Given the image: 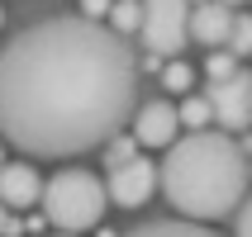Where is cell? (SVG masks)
<instances>
[{"instance_id":"1","label":"cell","mask_w":252,"mask_h":237,"mask_svg":"<svg viewBox=\"0 0 252 237\" xmlns=\"http://www.w3.org/2000/svg\"><path fill=\"white\" fill-rule=\"evenodd\" d=\"M138 48L105 19L48 14L0 48V138L24 157H81L138 109Z\"/></svg>"},{"instance_id":"2","label":"cell","mask_w":252,"mask_h":237,"mask_svg":"<svg viewBox=\"0 0 252 237\" xmlns=\"http://www.w3.org/2000/svg\"><path fill=\"white\" fill-rule=\"evenodd\" d=\"M162 166H157V190L176 213L200 218V223H219L233 218V209L248 195L252 161L228 133L214 128H190L181 138L162 147Z\"/></svg>"},{"instance_id":"3","label":"cell","mask_w":252,"mask_h":237,"mask_svg":"<svg viewBox=\"0 0 252 237\" xmlns=\"http://www.w3.org/2000/svg\"><path fill=\"white\" fill-rule=\"evenodd\" d=\"M105 204H110L105 181L81 166H67V171H57L53 181H43V199H38L43 218L57 233H91V228H100Z\"/></svg>"},{"instance_id":"4","label":"cell","mask_w":252,"mask_h":237,"mask_svg":"<svg viewBox=\"0 0 252 237\" xmlns=\"http://www.w3.org/2000/svg\"><path fill=\"white\" fill-rule=\"evenodd\" d=\"M138 43L148 57H176L190 43V0H143Z\"/></svg>"},{"instance_id":"5","label":"cell","mask_w":252,"mask_h":237,"mask_svg":"<svg viewBox=\"0 0 252 237\" xmlns=\"http://www.w3.org/2000/svg\"><path fill=\"white\" fill-rule=\"evenodd\" d=\"M105 171H110V176H105L110 204H119V209H143V204L153 199V190H157V166L143 152H133L128 161H114V166H105Z\"/></svg>"},{"instance_id":"6","label":"cell","mask_w":252,"mask_h":237,"mask_svg":"<svg viewBox=\"0 0 252 237\" xmlns=\"http://www.w3.org/2000/svg\"><path fill=\"white\" fill-rule=\"evenodd\" d=\"M214 105V119H219V128H228V133H243V128H252V71H228V76H219V81L205 90Z\"/></svg>"},{"instance_id":"7","label":"cell","mask_w":252,"mask_h":237,"mask_svg":"<svg viewBox=\"0 0 252 237\" xmlns=\"http://www.w3.org/2000/svg\"><path fill=\"white\" fill-rule=\"evenodd\" d=\"M133 138H138V147H167L176 133H181V109L171 105V100H148V105H138L133 109Z\"/></svg>"},{"instance_id":"8","label":"cell","mask_w":252,"mask_h":237,"mask_svg":"<svg viewBox=\"0 0 252 237\" xmlns=\"http://www.w3.org/2000/svg\"><path fill=\"white\" fill-rule=\"evenodd\" d=\"M233 10L238 5H224V0H200V5H190V38L205 43V48H224L228 28H233Z\"/></svg>"},{"instance_id":"9","label":"cell","mask_w":252,"mask_h":237,"mask_svg":"<svg viewBox=\"0 0 252 237\" xmlns=\"http://www.w3.org/2000/svg\"><path fill=\"white\" fill-rule=\"evenodd\" d=\"M0 199H5L10 209H33L43 199L38 171L29 166V161H5V166H0Z\"/></svg>"},{"instance_id":"10","label":"cell","mask_w":252,"mask_h":237,"mask_svg":"<svg viewBox=\"0 0 252 237\" xmlns=\"http://www.w3.org/2000/svg\"><path fill=\"white\" fill-rule=\"evenodd\" d=\"M133 233H148V237H171V233H210V223H200V218H186V213H171V218H143Z\"/></svg>"},{"instance_id":"11","label":"cell","mask_w":252,"mask_h":237,"mask_svg":"<svg viewBox=\"0 0 252 237\" xmlns=\"http://www.w3.org/2000/svg\"><path fill=\"white\" fill-rule=\"evenodd\" d=\"M228 53L252 57V10H233V28H228Z\"/></svg>"},{"instance_id":"12","label":"cell","mask_w":252,"mask_h":237,"mask_svg":"<svg viewBox=\"0 0 252 237\" xmlns=\"http://www.w3.org/2000/svg\"><path fill=\"white\" fill-rule=\"evenodd\" d=\"M190 85H195V71L186 67V62H167L162 67V90L167 95H190Z\"/></svg>"},{"instance_id":"13","label":"cell","mask_w":252,"mask_h":237,"mask_svg":"<svg viewBox=\"0 0 252 237\" xmlns=\"http://www.w3.org/2000/svg\"><path fill=\"white\" fill-rule=\"evenodd\" d=\"M138 19H143V0H114L110 5V24L119 33H138Z\"/></svg>"},{"instance_id":"14","label":"cell","mask_w":252,"mask_h":237,"mask_svg":"<svg viewBox=\"0 0 252 237\" xmlns=\"http://www.w3.org/2000/svg\"><path fill=\"white\" fill-rule=\"evenodd\" d=\"M210 119H214L210 95H190V100H181V124H186V128H210Z\"/></svg>"},{"instance_id":"15","label":"cell","mask_w":252,"mask_h":237,"mask_svg":"<svg viewBox=\"0 0 252 237\" xmlns=\"http://www.w3.org/2000/svg\"><path fill=\"white\" fill-rule=\"evenodd\" d=\"M133 152H143V147H138V138H133V133H124V128L105 138V166H114V161H128Z\"/></svg>"},{"instance_id":"16","label":"cell","mask_w":252,"mask_h":237,"mask_svg":"<svg viewBox=\"0 0 252 237\" xmlns=\"http://www.w3.org/2000/svg\"><path fill=\"white\" fill-rule=\"evenodd\" d=\"M228 71H238V53H228V48H210V57H205V76L219 81V76H228Z\"/></svg>"},{"instance_id":"17","label":"cell","mask_w":252,"mask_h":237,"mask_svg":"<svg viewBox=\"0 0 252 237\" xmlns=\"http://www.w3.org/2000/svg\"><path fill=\"white\" fill-rule=\"evenodd\" d=\"M233 228H238L243 237H252V195H243V204L233 209Z\"/></svg>"},{"instance_id":"18","label":"cell","mask_w":252,"mask_h":237,"mask_svg":"<svg viewBox=\"0 0 252 237\" xmlns=\"http://www.w3.org/2000/svg\"><path fill=\"white\" fill-rule=\"evenodd\" d=\"M110 5H114V0H81V14H91V19H110Z\"/></svg>"},{"instance_id":"19","label":"cell","mask_w":252,"mask_h":237,"mask_svg":"<svg viewBox=\"0 0 252 237\" xmlns=\"http://www.w3.org/2000/svg\"><path fill=\"white\" fill-rule=\"evenodd\" d=\"M0 233H24V223L10 218V204H5V199H0Z\"/></svg>"},{"instance_id":"20","label":"cell","mask_w":252,"mask_h":237,"mask_svg":"<svg viewBox=\"0 0 252 237\" xmlns=\"http://www.w3.org/2000/svg\"><path fill=\"white\" fill-rule=\"evenodd\" d=\"M0 166H5V142H0Z\"/></svg>"},{"instance_id":"21","label":"cell","mask_w":252,"mask_h":237,"mask_svg":"<svg viewBox=\"0 0 252 237\" xmlns=\"http://www.w3.org/2000/svg\"><path fill=\"white\" fill-rule=\"evenodd\" d=\"M224 5H243V0H224Z\"/></svg>"},{"instance_id":"22","label":"cell","mask_w":252,"mask_h":237,"mask_svg":"<svg viewBox=\"0 0 252 237\" xmlns=\"http://www.w3.org/2000/svg\"><path fill=\"white\" fill-rule=\"evenodd\" d=\"M0 24H5V10H0Z\"/></svg>"},{"instance_id":"23","label":"cell","mask_w":252,"mask_h":237,"mask_svg":"<svg viewBox=\"0 0 252 237\" xmlns=\"http://www.w3.org/2000/svg\"><path fill=\"white\" fill-rule=\"evenodd\" d=\"M248 147H252V138H248Z\"/></svg>"}]
</instances>
